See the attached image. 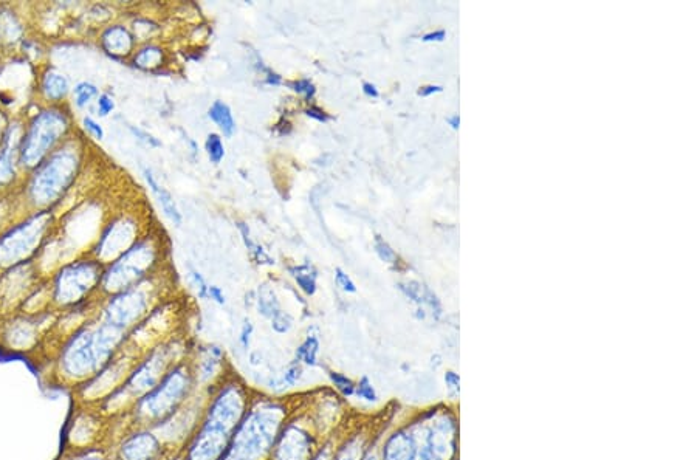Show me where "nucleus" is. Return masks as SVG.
Segmentation results:
<instances>
[{"label":"nucleus","instance_id":"obj_23","mask_svg":"<svg viewBox=\"0 0 697 460\" xmlns=\"http://www.w3.org/2000/svg\"><path fill=\"white\" fill-rule=\"evenodd\" d=\"M13 115H11L10 110L7 109L2 101H0V149L4 146L5 140H7L8 131H10L11 121H13Z\"/></svg>","mask_w":697,"mask_h":460},{"label":"nucleus","instance_id":"obj_27","mask_svg":"<svg viewBox=\"0 0 697 460\" xmlns=\"http://www.w3.org/2000/svg\"><path fill=\"white\" fill-rule=\"evenodd\" d=\"M132 134L138 138V140L143 141L145 145L151 146V148H160L162 146V141L155 138L154 135L149 134V132L143 131V129L135 128V126H129Z\"/></svg>","mask_w":697,"mask_h":460},{"label":"nucleus","instance_id":"obj_13","mask_svg":"<svg viewBox=\"0 0 697 460\" xmlns=\"http://www.w3.org/2000/svg\"><path fill=\"white\" fill-rule=\"evenodd\" d=\"M162 451L160 440L151 433H138L124 440L121 460H155Z\"/></svg>","mask_w":697,"mask_h":460},{"label":"nucleus","instance_id":"obj_40","mask_svg":"<svg viewBox=\"0 0 697 460\" xmlns=\"http://www.w3.org/2000/svg\"><path fill=\"white\" fill-rule=\"evenodd\" d=\"M364 93H366V95H369V97H378L377 89H375V86H372V84L369 83L364 84Z\"/></svg>","mask_w":697,"mask_h":460},{"label":"nucleus","instance_id":"obj_14","mask_svg":"<svg viewBox=\"0 0 697 460\" xmlns=\"http://www.w3.org/2000/svg\"><path fill=\"white\" fill-rule=\"evenodd\" d=\"M101 45H103L107 55L121 58V56H128L132 52L134 38H132L128 28H124L123 25H114V27H109L104 31L103 36H101Z\"/></svg>","mask_w":697,"mask_h":460},{"label":"nucleus","instance_id":"obj_19","mask_svg":"<svg viewBox=\"0 0 697 460\" xmlns=\"http://www.w3.org/2000/svg\"><path fill=\"white\" fill-rule=\"evenodd\" d=\"M160 59H162V52L154 45H148L145 49H141L140 52L135 55L134 64L140 69L149 70L152 67L158 66L160 64Z\"/></svg>","mask_w":697,"mask_h":460},{"label":"nucleus","instance_id":"obj_3","mask_svg":"<svg viewBox=\"0 0 697 460\" xmlns=\"http://www.w3.org/2000/svg\"><path fill=\"white\" fill-rule=\"evenodd\" d=\"M55 230V211H35L19 217L0 234V275L36 261Z\"/></svg>","mask_w":697,"mask_h":460},{"label":"nucleus","instance_id":"obj_29","mask_svg":"<svg viewBox=\"0 0 697 460\" xmlns=\"http://www.w3.org/2000/svg\"><path fill=\"white\" fill-rule=\"evenodd\" d=\"M292 87L295 92L301 93L307 100L313 98L316 92L315 86L310 83L309 79H299V81H295V83L292 84Z\"/></svg>","mask_w":697,"mask_h":460},{"label":"nucleus","instance_id":"obj_18","mask_svg":"<svg viewBox=\"0 0 697 460\" xmlns=\"http://www.w3.org/2000/svg\"><path fill=\"white\" fill-rule=\"evenodd\" d=\"M210 118L222 129L224 135H227V137L233 135L236 126H234L233 115H231L230 107L227 104L222 103V101H216L211 106Z\"/></svg>","mask_w":697,"mask_h":460},{"label":"nucleus","instance_id":"obj_16","mask_svg":"<svg viewBox=\"0 0 697 460\" xmlns=\"http://www.w3.org/2000/svg\"><path fill=\"white\" fill-rule=\"evenodd\" d=\"M25 216L19 202L18 191L8 196L0 197V234L16 222L19 217Z\"/></svg>","mask_w":697,"mask_h":460},{"label":"nucleus","instance_id":"obj_11","mask_svg":"<svg viewBox=\"0 0 697 460\" xmlns=\"http://www.w3.org/2000/svg\"><path fill=\"white\" fill-rule=\"evenodd\" d=\"M38 329V315L22 313L19 318H13V321L8 324L4 338L16 351L30 349L38 341Z\"/></svg>","mask_w":697,"mask_h":460},{"label":"nucleus","instance_id":"obj_43","mask_svg":"<svg viewBox=\"0 0 697 460\" xmlns=\"http://www.w3.org/2000/svg\"><path fill=\"white\" fill-rule=\"evenodd\" d=\"M361 460H378V457L375 456V454L368 453V454H364V457Z\"/></svg>","mask_w":697,"mask_h":460},{"label":"nucleus","instance_id":"obj_7","mask_svg":"<svg viewBox=\"0 0 697 460\" xmlns=\"http://www.w3.org/2000/svg\"><path fill=\"white\" fill-rule=\"evenodd\" d=\"M152 261V250L141 242L124 251L121 258L110 265L101 279V287L109 293H121L138 284Z\"/></svg>","mask_w":697,"mask_h":460},{"label":"nucleus","instance_id":"obj_8","mask_svg":"<svg viewBox=\"0 0 697 460\" xmlns=\"http://www.w3.org/2000/svg\"><path fill=\"white\" fill-rule=\"evenodd\" d=\"M22 131H24V118L14 117L7 140L0 149V197L19 191L24 180V174L19 168Z\"/></svg>","mask_w":697,"mask_h":460},{"label":"nucleus","instance_id":"obj_38","mask_svg":"<svg viewBox=\"0 0 697 460\" xmlns=\"http://www.w3.org/2000/svg\"><path fill=\"white\" fill-rule=\"evenodd\" d=\"M193 278L194 281H196V284L199 285L200 296L207 295V285H205V281H203L202 276H200L197 272H193Z\"/></svg>","mask_w":697,"mask_h":460},{"label":"nucleus","instance_id":"obj_30","mask_svg":"<svg viewBox=\"0 0 697 460\" xmlns=\"http://www.w3.org/2000/svg\"><path fill=\"white\" fill-rule=\"evenodd\" d=\"M272 320L273 327H275L276 332L284 333L287 332L290 327H292V318H290L289 315H285V313H276Z\"/></svg>","mask_w":697,"mask_h":460},{"label":"nucleus","instance_id":"obj_33","mask_svg":"<svg viewBox=\"0 0 697 460\" xmlns=\"http://www.w3.org/2000/svg\"><path fill=\"white\" fill-rule=\"evenodd\" d=\"M445 382H447L448 389H450L451 392L459 394V377H457L454 372H448V374L445 375Z\"/></svg>","mask_w":697,"mask_h":460},{"label":"nucleus","instance_id":"obj_37","mask_svg":"<svg viewBox=\"0 0 697 460\" xmlns=\"http://www.w3.org/2000/svg\"><path fill=\"white\" fill-rule=\"evenodd\" d=\"M208 293H210L211 298H213L214 301H217V303H225L224 293H222V290H220L219 287H208Z\"/></svg>","mask_w":697,"mask_h":460},{"label":"nucleus","instance_id":"obj_10","mask_svg":"<svg viewBox=\"0 0 697 460\" xmlns=\"http://www.w3.org/2000/svg\"><path fill=\"white\" fill-rule=\"evenodd\" d=\"M36 93L41 106L67 104L72 93V83L66 73L47 64L39 70L38 78H36Z\"/></svg>","mask_w":697,"mask_h":460},{"label":"nucleus","instance_id":"obj_42","mask_svg":"<svg viewBox=\"0 0 697 460\" xmlns=\"http://www.w3.org/2000/svg\"><path fill=\"white\" fill-rule=\"evenodd\" d=\"M433 38H443V31H440V33H434V35L425 36V41H431Z\"/></svg>","mask_w":697,"mask_h":460},{"label":"nucleus","instance_id":"obj_35","mask_svg":"<svg viewBox=\"0 0 697 460\" xmlns=\"http://www.w3.org/2000/svg\"><path fill=\"white\" fill-rule=\"evenodd\" d=\"M73 460H106L100 451H86V453L79 454Z\"/></svg>","mask_w":697,"mask_h":460},{"label":"nucleus","instance_id":"obj_17","mask_svg":"<svg viewBox=\"0 0 697 460\" xmlns=\"http://www.w3.org/2000/svg\"><path fill=\"white\" fill-rule=\"evenodd\" d=\"M98 97H100V90H98L95 84L89 83V81H81V83L75 84L72 87V93H70V98H72L73 106L76 109H86L93 101H97Z\"/></svg>","mask_w":697,"mask_h":460},{"label":"nucleus","instance_id":"obj_32","mask_svg":"<svg viewBox=\"0 0 697 460\" xmlns=\"http://www.w3.org/2000/svg\"><path fill=\"white\" fill-rule=\"evenodd\" d=\"M377 251L378 255L382 256V259H385V261H392V259H395L394 251H392L385 242L380 241V239H378L377 242Z\"/></svg>","mask_w":697,"mask_h":460},{"label":"nucleus","instance_id":"obj_1","mask_svg":"<svg viewBox=\"0 0 697 460\" xmlns=\"http://www.w3.org/2000/svg\"><path fill=\"white\" fill-rule=\"evenodd\" d=\"M81 168L83 145L72 135L22 180L18 197L24 214L55 211L75 185Z\"/></svg>","mask_w":697,"mask_h":460},{"label":"nucleus","instance_id":"obj_9","mask_svg":"<svg viewBox=\"0 0 697 460\" xmlns=\"http://www.w3.org/2000/svg\"><path fill=\"white\" fill-rule=\"evenodd\" d=\"M135 287L117 293V296L110 301L109 306L104 310V323L124 332L145 315L146 307H148L146 295L140 290H135Z\"/></svg>","mask_w":697,"mask_h":460},{"label":"nucleus","instance_id":"obj_20","mask_svg":"<svg viewBox=\"0 0 697 460\" xmlns=\"http://www.w3.org/2000/svg\"><path fill=\"white\" fill-rule=\"evenodd\" d=\"M318 352H320L318 340L313 337L307 338L306 343L299 347L298 352H296V357H298V360H303L304 363L309 364V366H315Z\"/></svg>","mask_w":697,"mask_h":460},{"label":"nucleus","instance_id":"obj_22","mask_svg":"<svg viewBox=\"0 0 697 460\" xmlns=\"http://www.w3.org/2000/svg\"><path fill=\"white\" fill-rule=\"evenodd\" d=\"M207 151L210 155V160L213 163H220V160L224 158V145H222V140H220L219 135L211 134L207 141Z\"/></svg>","mask_w":697,"mask_h":460},{"label":"nucleus","instance_id":"obj_28","mask_svg":"<svg viewBox=\"0 0 697 460\" xmlns=\"http://www.w3.org/2000/svg\"><path fill=\"white\" fill-rule=\"evenodd\" d=\"M114 109V98L110 97V95H107V93H103V95H100V97H98L97 110L98 115H100V117H107V115L112 114V110Z\"/></svg>","mask_w":697,"mask_h":460},{"label":"nucleus","instance_id":"obj_39","mask_svg":"<svg viewBox=\"0 0 697 460\" xmlns=\"http://www.w3.org/2000/svg\"><path fill=\"white\" fill-rule=\"evenodd\" d=\"M281 76L275 75V73H268L267 84H273V86H279L281 84Z\"/></svg>","mask_w":697,"mask_h":460},{"label":"nucleus","instance_id":"obj_41","mask_svg":"<svg viewBox=\"0 0 697 460\" xmlns=\"http://www.w3.org/2000/svg\"><path fill=\"white\" fill-rule=\"evenodd\" d=\"M440 87H433V86H428V87H423L422 90H419V95H422V97H426V95H430V93L433 92H439Z\"/></svg>","mask_w":697,"mask_h":460},{"label":"nucleus","instance_id":"obj_4","mask_svg":"<svg viewBox=\"0 0 697 460\" xmlns=\"http://www.w3.org/2000/svg\"><path fill=\"white\" fill-rule=\"evenodd\" d=\"M123 330L110 324L83 327L70 338L62 349L61 368L67 377L86 378L97 375L114 355Z\"/></svg>","mask_w":697,"mask_h":460},{"label":"nucleus","instance_id":"obj_36","mask_svg":"<svg viewBox=\"0 0 697 460\" xmlns=\"http://www.w3.org/2000/svg\"><path fill=\"white\" fill-rule=\"evenodd\" d=\"M251 332H253V326H251L250 323H245L244 329H242V333H241L242 346H244V347L250 346Z\"/></svg>","mask_w":697,"mask_h":460},{"label":"nucleus","instance_id":"obj_12","mask_svg":"<svg viewBox=\"0 0 697 460\" xmlns=\"http://www.w3.org/2000/svg\"><path fill=\"white\" fill-rule=\"evenodd\" d=\"M25 41V25L13 8L0 5V52L19 49Z\"/></svg>","mask_w":697,"mask_h":460},{"label":"nucleus","instance_id":"obj_2","mask_svg":"<svg viewBox=\"0 0 697 460\" xmlns=\"http://www.w3.org/2000/svg\"><path fill=\"white\" fill-rule=\"evenodd\" d=\"M73 114L69 104L41 106L24 120L19 168L24 177L35 171L64 141L73 135Z\"/></svg>","mask_w":697,"mask_h":460},{"label":"nucleus","instance_id":"obj_6","mask_svg":"<svg viewBox=\"0 0 697 460\" xmlns=\"http://www.w3.org/2000/svg\"><path fill=\"white\" fill-rule=\"evenodd\" d=\"M189 377L191 374L183 368H174L168 372L162 382L140 400L138 417L145 422L158 423L172 416L183 402V397L188 395V389L191 388Z\"/></svg>","mask_w":697,"mask_h":460},{"label":"nucleus","instance_id":"obj_31","mask_svg":"<svg viewBox=\"0 0 697 460\" xmlns=\"http://www.w3.org/2000/svg\"><path fill=\"white\" fill-rule=\"evenodd\" d=\"M337 282L341 289L346 290V292H355V284L349 279V276L344 275L343 270L337 268Z\"/></svg>","mask_w":697,"mask_h":460},{"label":"nucleus","instance_id":"obj_24","mask_svg":"<svg viewBox=\"0 0 697 460\" xmlns=\"http://www.w3.org/2000/svg\"><path fill=\"white\" fill-rule=\"evenodd\" d=\"M330 380H332V383H334L335 388H337L338 391L341 392V394H355V386L357 385H355V383L352 382L351 378H347L346 375L335 374V372H332V374H330Z\"/></svg>","mask_w":697,"mask_h":460},{"label":"nucleus","instance_id":"obj_25","mask_svg":"<svg viewBox=\"0 0 697 460\" xmlns=\"http://www.w3.org/2000/svg\"><path fill=\"white\" fill-rule=\"evenodd\" d=\"M355 392H357L358 397L361 399L369 400V402H374L377 399V394H375V389L372 388L371 382L368 378H361L358 385L355 386Z\"/></svg>","mask_w":697,"mask_h":460},{"label":"nucleus","instance_id":"obj_5","mask_svg":"<svg viewBox=\"0 0 697 460\" xmlns=\"http://www.w3.org/2000/svg\"><path fill=\"white\" fill-rule=\"evenodd\" d=\"M103 275L98 259L79 258L59 265L49 278L52 306L59 310L81 306L101 284Z\"/></svg>","mask_w":697,"mask_h":460},{"label":"nucleus","instance_id":"obj_21","mask_svg":"<svg viewBox=\"0 0 697 460\" xmlns=\"http://www.w3.org/2000/svg\"><path fill=\"white\" fill-rule=\"evenodd\" d=\"M295 273L296 282H298L299 287L304 290V292L313 295L316 290L315 275H310V267H298L292 270Z\"/></svg>","mask_w":697,"mask_h":460},{"label":"nucleus","instance_id":"obj_15","mask_svg":"<svg viewBox=\"0 0 697 460\" xmlns=\"http://www.w3.org/2000/svg\"><path fill=\"white\" fill-rule=\"evenodd\" d=\"M143 174H145L146 182H148L149 188H151L154 196L157 197L158 203H160V206H162L163 213L166 214V217L171 220L172 224H182V216H180L179 210H177L176 202H174V199H172L171 193H169L168 189L158 185V182L155 180L151 169H143Z\"/></svg>","mask_w":697,"mask_h":460},{"label":"nucleus","instance_id":"obj_44","mask_svg":"<svg viewBox=\"0 0 697 460\" xmlns=\"http://www.w3.org/2000/svg\"><path fill=\"white\" fill-rule=\"evenodd\" d=\"M0 61H2V52H0Z\"/></svg>","mask_w":697,"mask_h":460},{"label":"nucleus","instance_id":"obj_34","mask_svg":"<svg viewBox=\"0 0 697 460\" xmlns=\"http://www.w3.org/2000/svg\"><path fill=\"white\" fill-rule=\"evenodd\" d=\"M306 115L307 117L315 118V120L318 121L330 120V117H327V115L324 114L323 110L318 109V107H310V109L306 110Z\"/></svg>","mask_w":697,"mask_h":460},{"label":"nucleus","instance_id":"obj_26","mask_svg":"<svg viewBox=\"0 0 697 460\" xmlns=\"http://www.w3.org/2000/svg\"><path fill=\"white\" fill-rule=\"evenodd\" d=\"M83 128H84V131H86L87 134L90 135V137L95 138V140H103V138H104L103 128H101V124L98 123V121L95 120V118L84 117L83 118Z\"/></svg>","mask_w":697,"mask_h":460}]
</instances>
